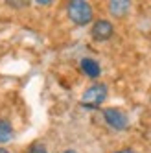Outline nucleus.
<instances>
[{"instance_id": "1", "label": "nucleus", "mask_w": 151, "mask_h": 153, "mask_svg": "<svg viewBox=\"0 0 151 153\" xmlns=\"http://www.w3.org/2000/svg\"><path fill=\"white\" fill-rule=\"evenodd\" d=\"M67 13H68V19L78 26L89 24L92 20V17H94L92 6L89 2H85V0H72V2H68Z\"/></svg>"}, {"instance_id": "2", "label": "nucleus", "mask_w": 151, "mask_h": 153, "mask_svg": "<svg viewBox=\"0 0 151 153\" xmlns=\"http://www.w3.org/2000/svg\"><path fill=\"white\" fill-rule=\"evenodd\" d=\"M107 92H109V89H107L105 83H92L89 89L83 92L79 103L85 109H98L107 100Z\"/></svg>"}, {"instance_id": "3", "label": "nucleus", "mask_w": 151, "mask_h": 153, "mask_svg": "<svg viewBox=\"0 0 151 153\" xmlns=\"http://www.w3.org/2000/svg\"><path fill=\"white\" fill-rule=\"evenodd\" d=\"M103 120L107 126H111L116 131H124L129 127V116L118 107H105L103 109Z\"/></svg>"}, {"instance_id": "4", "label": "nucleus", "mask_w": 151, "mask_h": 153, "mask_svg": "<svg viewBox=\"0 0 151 153\" xmlns=\"http://www.w3.org/2000/svg\"><path fill=\"white\" fill-rule=\"evenodd\" d=\"M90 33H92V37H94L96 41H107V39L113 37L114 26H113V22H109V20L100 19V20H96V22L92 24Z\"/></svg>"}, {"instance_id": "5", "label": "nucleus", "mask_w": 151, "mask_h": 153, "mask_svg": "<svg viewBox=\"0 0 151 153\" xmlns=\"http://www.w3.org/2000/svg\"><path fill=\"white\" fill-rule=\"evenodd\" d=\"M81 70L87 74L90 79L100 78V74H101V67H100V63L96 61V59H90V57L81 59Z\"/></svg>"}, {"instance_id": "6", "label": "nucleus", "mask_w": 151, "mask_h": 153, "mask_svg": "<svg viewBox=\"0 0 151 153\" xmlns=\"http://www.w3.org/2000/svg\"><path fill=\"white\" fill-rule=\"evenodd\" d=\"M129 7H131V2H127V0H113V2H109V13L120 19L129 11Z\"/></svg>"}, {"instance_id": "7", "label": "nucleus", "mask_w": 151, "mask_h": 153, "mask_svg": "<svg viewBox=\"0 0 151 153\" xmlns=\"http://www.w3.org/2000/svg\"><path fill=\"white\" fill-rule=\"evenodd\" d=\"M15 131H13V126L11 122H7V120L0 118V144H6V142H9L13 138Z\"/></svg>"}, {"instance_id": "8", "label": "nucleus", "mask_w": 151, "mask_h": 153, "mask_svg": "<svg viewBox=\"0 0 151 153\" xmlns=\"http://www.w3.org/2000/svg\"><path fill=\"white\" fill-rule=\"evenodd\" d=\"M28 153H48V149L42 142H33V144L28 148Z\"/></svg>"}, {"instance_id": "9", "label": "nucleus", "mask_w": 151, "mask_h": 153, "mask_svg": "<svg viewBox=\"0 0 151 153\" xmlns=\"http://www.w3.org/2000/svg\"><path fill=\"white\" fill-rule=\"evenodd\" d=\"M114 153H136V151L131 149V148H125V149H118V151H114Z\"/></svg>"}, {"instance_id": "10", "label": "nucleus", "mask_w": 151, "mask_h": 153, "mask_svg": "<svg viewBox=\"0 0 151 153\" xmlns=\"http://www.w3.org/2000/svg\"><path fill=\"white\" fill-rule=\"evenodd\" d=\"M63 153H78V151H76V149H64Z\"/></svg>"}, {"instance_id": "11", "label": "nucleus", "mask_w": 151, "mask_h": 153, "mask_svg": "<svg viewBox=\"0 0 151 153\" xmlns=\"http://www.w3.org/2000/svg\"><path fill=\"white\" fill-rule=\"evenodd\" d=\"M0 153H9L7 149H4V148H0Z\"/></svg>"}]
</instances>
